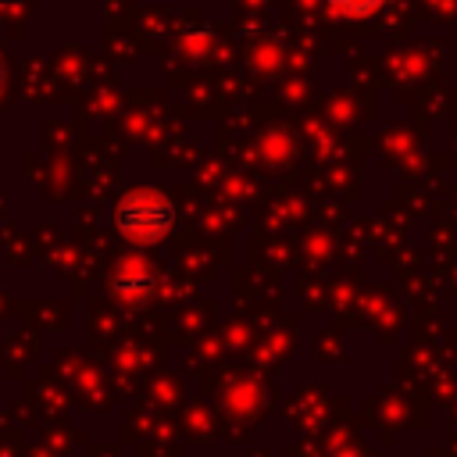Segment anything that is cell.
I'll return each mask as SVG.
<instances>
[{"label": "cell", "instance_id": "7a4b0ae2", "mask_svg": "<svg viewBox=\"0 0 457 457\" xmlns=\"http://www.w3.org/2000/svg\"><path fill=\"white\" fill-rule=\"evenodd\" d=\"M107 286H111L114 296L132 300V303H143V300L154 293L157 278H154L146 268H139V264H121V268H114V275H111Z\"/></svg>", "mask_w": 457, "mask_h": 457}, {"label": "cell", "instance_id": "277c9868", "mask_svg": "<svg viewBox=\"0 0 457 457\" xmlns=\"http://www.w3.org/2000/svg\"><path fill=\"white\" fill-rule=\"evenodd\" d=\"M0 79H4V68H0Z\"/></svg>", "mask_w": 457, "mask_h": 457}, {"label": "cell", "instance_id": "3957f363", "mask_svg": "<svg viewBox=\"0 0 457 457\" xmlns=\"http://www.w3.org/2000/svg\"><path fill=\"white\" fill-rule=\"evenodd\" d=\"M386 0H328V7L336 11V14H343V18H364V14H371V11H378Z\"/></svg>", "mask_w": 457, "mask_h": 457}, {"label": "cell", "instance_id": "6da1fadb", "mask_svg": "<svg viewBox=\"0 0 457 457\" xmlns=\"http://www.w3.org/2000/svg\"><path fill=\"white\" fill-rule=\"evenodd\" d=\"M175 204L168 200V193L139 186L118 196L114 204V228L118 236L139 243V246H154L161 243L171 228H175Z\"/></svg>", "mask_w": 457, "mask_h": 457}]
</instances>
